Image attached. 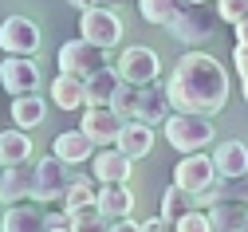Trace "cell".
<instances>
[{
  "label": "cell",
  "mask_w": 248,
  "mask_h": 232,
  "mask_svg": "<svg viewBox=\"0 0 248 232\" xmlns=\"http://www.w3.org/2000/svg\"><path fill=\"white\" fill-rule=\"evenodd\" d=\"M166 98L173 114H217L229 103V71L209 51H185L166 79Z\"/></svg>",
  "instance_id": "obj_1"
},
{
  "label": "cell",
  "mask_w": 248,
  "mask_h": 232,
  "mask_svg": "<svg viewBox=\"0 0 248 232\" xmlns=\"http://www.w3.org/2000/svg\"><path fill=\"white\" fill-rule=\"evenodd\" d=\"M166 142L181 154V157H189V154H205V146L213 142V122L205 114H173L166 122Z\"/></svg>",
  "instance_id": "obj_2"
},
{
  "label": "cell",
  "mask_w": 248,
  "mask_h": 232,
  "mask_svg": "<svg viewBox=\"0 0 248 232\" xmlns=\"http://www.w3.org/2000/svg\"><path fill=\"white\" fill-rule=\"evenodd\" d=\"M213 28H217V12L209 4H185L173 20H170V36L181 40L185 47H201L205 40H213Z\"/></svg>",
  "instance_id": "obj_3"
},
{
  "label": "cell",
  "mask_w": 248,
  "mask_h": 232,
  "mask_svg": "<svg viewBox=\"0 0 248 232\" xmlns=\"http://www.w3.org/2000/svg\"><path fill=\"white\" fill-rule=\"evenodd\" d=\"M107 67V51L87 44V40H67L59 47V75H75V79H91Z\"/></svg>",
  "instance_id": "obj_4"
},
{
  "label": "cell",
  "mask_w": 248,
  "mask_h": 232,
  "mask_svg": "<svg viewBox=\"0 0 248 232\" xmlns=\"http://www.w3.org/2000/svg\"><path fill=\"white\" fill-rule=\"evenodd\" d=\"M217 177H221V173H217L213 154H189V157H181V161L173 165V185H177L181 193H189V197L213 189Z\"/></svg>",
  "instance_id": "obj_5"
},
{
  "label": "cell",
  "mask_w": 248,
  "mask_h": 232,
  "mask_svg": "<svg viewBox=\"0 0 248 232\" xmlns=\"http://www.w3.org/2000/svg\"><path fill=\"white\" fill-rule=\"evenodd\" d=\"M44 36H40V28L36 20H28V16H8L4 24H0V51L4 55H16V59H32L40 51Z\"/></svg>",
  "instance_id": "obj_6"
},
{
  "label": "cell",
  "mask_w": 248,
  "mask_h": 232,
  "mask_svg": "<svg viewBox=\"0 0 248 232\" xmlns=\"http://www.w3.org/2000/svg\"><path fill=\"white\" fill-rule=\"evenodd\" d=\"M79 40H87V44L110 51V47L122 40V20H118V12H114V8L79 12Z\"/></svg>",
  "instance_id": "obj_7"
},
{
  "label": "cell",
  "mask_w": 248,
  "mask_h": 232,
  "mask_svg": "<svg viewBox=\"0 0 248 232\" xmlns=\"http://www.w3.org/2000/svg\"><path fill=\"white\" fill-rule=\"evenodd\" d=\"M114 71H118L122 83H130V87H154V79H158V71H162V63H158V55H154V47L134 44V47H126V51L118 55Z\"/></svg>",
  "instance_id": "obj_8"
},
{
  "label": "cell",
  "mask_w": 248,
  "mask_h": 232,
  "mask_svg": "<svg viewBox=\"0 0 248 232\" xmlns=\"http://www.w3.org/2000/svg\"><path fill=\"white\" fill-rule=\"evenodd\" d=\"M71 165H63L55 154H47V157H40L36 161V201H44V205H51V201H63L67 197V189H71Z\"/></svg>",
  "instance_id": "obj_9"
},
{
  "label": "cell",
  "mask_w": 248,
  "mask_h": 232,
  "mask_svg": "<svg viewBox=\"0 0 248 232\" xmlns=\"http://www.w3.org/2000/svg\"><path fill=\"white\" fill-rule=\"evenodd\" d=\"M40 63L36 59H16V55H4L0 63V87H4L12 98H24V94H40Z\"/></svg>",
  "instance_id": "obj_10"
},
{
  "label": "cell",
  "mask_w": 248,
  "mask_h": 232,
  "mask_svg": "<svg viewBox=\"0 0 248 232\" xmlns=\"http://www.w3.org/2000/svg\"><path fill=\"white\" fill-rule=\"evenodd\" d=\"M122 126H126V122H122L110 107H87V110H83V122H79V130H83V134L95 142L99 150H110V146L118 142Z\"/></svg>",
  "instance_id": "obj_11"
},
{
  "label": "cell",
  "mask_w": 248,
  "mask_h": 232,
  "mask_svg": "<svg viewBox=\"0 0 248 232\" xmlns=\"http://www.w3.org/2000/svg\"><path fill=\"white\" fill-rule=\"evenodd\" d=\"M36 193V165H8L0 170V205H24Z\"/></svg>",
  "instance_id": "obj_12"
},
{
  "label": "cell",
  "mask_w": 248,
  "mask_h": 232,
  "mask_svg": "<svg viewBox=\"0 0 248 232\" xmlns=\"http://www.w3.org/2000/svg\"><path fill=\"white\" fill-rule=\"evenodd\" d=\"M173 118V107L166 98V87H142L138 91V107H134V122H146V126H166Z\"/></svg>",
  "instance_id": "obj_13"
},
{
  "label": "cell",
  "mask_w": 248,
  "mask_h": 232,
  "mask_svg": "<svg viewBox=\"0 0 248 232\" xmlns=\"http://www.w3.org/2000/svg\"><path fill=\"white\" fill-rule=\"evenodd\" d=\"M91 170H95L99 185H126V181H130V170H134V161L110 146V150H99V154H95Z\"/></svg>",
  "instance_id": "obj_14"
},
{
  "label": "cell",
  "mask_w": 248,
  "mask_h": 232,
  "mask_svg": "<svg viewBox=\"0 0 248 232\" xmlns=\"http://www.w3.org/2000/svg\"><path fill=\"white\" fill-rule=\"evenodd\" d=\"M95 142H91L83 130H63V134H55L51 142V154L63 161V165H75V161H95Z\"/></svg>",
  "instance_id": "obj_15"
},
{
  "label": "cell",
  "mask_w": 248,
  "mask_h": 232,
  "mask_svg": "<svg viewBox=\"0 0 248 232\" xmlns=\"http://www.w3.org/2000/svg\"><path fill=\"white\" fill-rule=\"evenodd\" d=\"M213 161H217L221 181H236V177L248 173V146L244 142H221L213 150Z\"/></svg>",
  "instance_id": "obj_16"
},
{
  "label": "cell",
  "mask_w": 248,
  "mask_h": 232,
  "mask_svg": "<svg viewBox=\"0 0 248 232\" xmlns=\"http://www.w3.org/2000/svg\"><path fill=\"white\" fill-rule=\"evenodd\" d=\"M114 150L126 154L130 161L146 157V154L154 150V130H150L146 122H126V126H122V134H118V142H114Z\"/></svg>",
  "instance_id": "obj_17"
},
{
  "label": "cell",
  "mask_w": 248,
  "mask_h": 232,
  "mask_svg": "<svg viewBox=\"0 0 248 232\" xmlns=\"http://www.w3.org/2000/svg\"><path fill=\"white\" fill-rule=\"evenodd\" d=\"M51 103L59 110H83L87 107V83L75 75H55L51 79Z\"/></svg>",
  "instance_id": "obj_18"
},
{
  "label": "cell",
  "mask_w": 248,
  "mask_h": 232,
  "mask_svg": "<svg viewBox=\"0 0 248 232\" xmlns=\"http://www.w3.org/2000/svg\"><path fill=\"white\" fill-rule=\"evenodd\" d=\"M95 205H99V213H103L107 220H126V217L134 213V193H130L126 185H103Z\"/></svg>",
  "instance_id": "obj_19"
},
{
  "label": "cell",
  "mask_w": 248,
  "mask_h": 232,
  "mask_svg": "<svg viewBox=\"0 0 248 232\" xmlns=\"http://www.w3.org/2000/svg\"><path fill=\"white\" fill-rule=\"evenodd\" d=\"M244 220H248L244 197H225V201H217L209 209V224L221 228V232H236V228H244Z\"/></svg>",
  "instance_id": "obj_20"
},
{
  "label": "cell",
  "mask_w": 248,
  "mask_h": 232,
  "mask_svg": "<svg viewBox=\"0 0 248 232\" xmlns=\"http://www.w3.org/2000/svg\"><path fill=\"white\" fill-rule=\"evenodd\" d=\"M32 161V138L24 130H0V170Z\"/></svg>",
  "instance_id": "obj_21"
},
{
  "label": "cell",
  "mask_w": 248,
  "mask_h": 232,
  "mask_svg": "<svg viewBox=\"0 0 248 232\" xmlns=\"http://www.w3.org/2000/svg\"><path fill=\"white\" fill-rule=\"evenodd\" d=\"M122 79L114 67H103L99 75H91L87 79V107H110L114 103V94H118Z\"/></svg>",
  "instance_id": "obj_22"
},
{
  "label": "cell",
  "mask_w": 248,
  "mask_h": 232,
  "mask_svg": "<svg viewBox=\"0 0 248 232\" xmlns=\"http://www.w3.org/2000/svg\"><path fill=\"white\" fill-rule=\"evenodd\" d=\"M47 118V103L40 94H24V98H12V122H16V130H36L40 122Z\"/></svg>",
  "instance_id": "obj_23"
},
{
  "label": "cell",
  "mask_w": 248,
  "mask_h": 232,
  "mask_svg": "<svg viewBox=\"0 0 248 232\" xmlns=\"http://www.w3.org/2000/svg\"><path fill=\"white\" fill-rule=\"evenodd\" d=\"M0 232H47V224H44V213H36V205H12L4 209Z\"/></svg>",
  "instance_id": "obj_24"
},
{
  "label": "cell",
  "mask_w": 248,
  "mask_h": 232,
  "mask_svg": "<svg viewBox=\"0 0 248 232\" xmlns=\"http://www.w3.org/2000/svg\"><path fill=\"white\" fill-rule=\"evenodd\" d=\"M197 205H193V197L189 193H181L177 185H170V189H162V220L166 224H177V220H185V217H189Z\"/></svg>",
  "instance_id": "obj_25"
},
{
  "label": "cell",
  "mask_w": 248,
  "mask_h": 232,
  "mask_svg": "<svg viewBox=\"0 0 248 232\" xmlns=\"http://www.w3.org/2000/svg\"><path fill=\"white\" fill-rule=\"evenodd\" d=\"M181 8H185V0H138L142 20H146V24H166V28H170V20H173Z\"/></svg>",
  "instance_id": "obj_26"
},
{
  "label": "cell",
  "mask_w": 248,
  "mask_h": 232,
  "mask_svg": "<svg viewBox=\"0 0 248 232\" xmlns=\"http://www.w3.org/2000/svg\"><path fill=\"white\" fill-rule=\"evenodd\" d=\"M95 201H99L95 181H91V177H75V181H71V189H67V197H63V213L87 209V205H95Z\"/></svg>",
  "instance_id": "obj_27"
},
{
  "label": "cell",
  "mask_w": 248,
  "mask_h": 232,
  "mask_svg": "<svg viewBox=\"0 0 248 232\" xmlns=\"http://www.w3.org/2000/svg\"><path fill=\"white\" fill-rule=\"evenodd\" d=\"M67 217H71V232H110V220L99 213V205L75 209V213H67Z\"/></svg>",
  "instance_id": "obj_28"
},
{
  "label": "cell",
  "mask_w": 248,
  "mask_h": 232,
  "mask_svg": "<svg viewBox=\"0 0 248 232\" xmlns=\"http://www.w3.org/2000/svg\"><path fill=\"white\" fill-rule=\"evenodd\" d=\"M138 91L142 87H130V83H122L118 87V94H114V103H110V110L122 118V122H134V107H138Z\"/></svg>",
  "instance_id": "obj_29"
},
{
  "label": "cell",
  "mask_w": 248,
  "mask_h": 232,
  "mask_svg": "<svg viewBox=\"0 0 248 232\" xmlns=\"http://www.w3.org/2000/svg\"><path fill=\"white\" fill-rule=\"evenodd\" d=\"M217 16L232 28H240L248 20V0H217Z\"/></svg>",
  "instance_id": "obj_30"
},
{
  "label": "cell",
  "mask_w": 248,
  "mask_h": 232,
  "mask_svg": "<svg viewBox=\"0 0 248 232\" xmlns=\"http://www.w3.org/2000/svg\"><path fill=\"white\" fill-rule=\"evenodd\" d=\"M173 232H213V224H209V213H189V217H185V220H177L173 224Z\"/></svg>",
  "instance_id": "obj_31"
},
{
  "label": "cell",
  "mask_w": 248,
  "mask_h": 232,
  "mask_svg": "<svg viewBox=\"0 0 248 232\" xmlns=\"http://www.w3.org/2000/svg\"><path fill=\"white\" fill-rule=\"evenodd\" d=\"M232 67L240 71V87H244V103H248V47H240V44H236V51H232Z\"/></svg>",
  "instance_id": "obj_32"
},
{
  "label": "cell",
  "mask_w": 248,
  "mask_h": 232,
  "mask_svg": "<svg viewBox=\"0 0 248 232\" xmlns=\"http://www.w3.org/2000/svg\"><path fill=\"white\" fill-rule=\"evenodd\" d=\"M71 8H79V12H91V8H110L114 0H67Z\"/></svg>",
  "instance_id": "obj_33"
},
{
  "label": "cell",
  "mask_w": 248,
  "mask_h": 232,
  "mask_svg": "<svg viewBox=\"0 0 248 232\" xmlns=\"http://www.w3.org/2000/svg\"><path fill=\"white\" fill-rule=\"evenodd\" d=\"M44 224H47V232H51V228H71V217H67V213H47Z\"/></svg>",
  "instance_id": "obj_34"
},
{
  "label": "cell",
  "mask_w": 248,
  "mask_h": 232,
  "mask_svg": "<svg viewBox=\"0 0 248 232\" xmlns=\"http://www.w3.org/2000/svg\"><path fill=\"white\" fill-rule=\"evenodd\" d=\"M110 232H142V220H110Z\"/></svg>",
  "instance_id": "obj_35"
},
{
  "label": "cell",
  "mask_w": 248,
  "mask_h": 232,
  "mask_svg": "<svg viewBox=\"0 0 248 232\" xmlns=\"http://www.w3.org/2000/svg\"><path fill=\"white\" fill-rule=\"evenodd\" d=\"M142 232H166V220L162 217H150V220H142Z\"/></svg>",
  "instance_id": "obj_36"
},
{
  "label": "cell",
  "mask_w": 248,
  "mask_h": 232,
  "mask_svg": "<svg viewBox=\"0 0 248 232\" xmlns=\"http://www.w3.org/2000/svg\"><path fill=\"white\" fill-rule=\"evenodd\" d=\"M236 44H240V47H248V20L236 28Z\"/></svg>",
  "instance_id": "obj_37"
},
{
  "label": "cell",
  "mask_w": 248,
  "mask_h": 232,
  "mask_svg": "<svg viewBox=\"0 0 248 232\" xmlns=\"http://www.w3.org/2000/svg\"><path fill=\"white\" fill-rule=\"evenodd\" d=\"M185 4H209V0H185Z\"/></svg>",
  "instance_id": "obj_38"
},
{
  "label": "cell",
  "mask_w": 248,
  "mask_h": 232,
  "mask_svg": "<svg viewBox=\"0 0 248 232\" xmlns=\"http://www.w3.org/2000/svg\"><path fill=\"white\" fill-rule=\"evenodd\" d=\"M0 224H4V205H0Z\"/></svg>",
  "instance_id": "obj_39"
},
{
  "label": "cell",
  "mask_w": 248,
  "mask_h": 232,
  "mask_svg": "<svg viewBox=\"0 0 248 232\" xmlns=\"http://www.w3.org/2000/svg\"><path fill=\"white\" fill-rule=\"evenodd\" d=\"M51 232H71V228H51Z\"/></svg>",
  "instance_id": "obj_40"
},
{
  "label": "cell",
  "mask_w": 248,
  "mask_h": 232,
  "mask_svg": "<svg viewBox=\"0 0 248 232\" xmlns=\"http://www.w3.org/2000/svg\"><path fill=\"white\" fill-rule=\"evenodd\" d=\"M244 232H248V220H244Z\"/></svg>",
  "instance_id": "obj_41"
},
{
  "label": "cell",
  "mask_w": 248,
  "mask_h": 232,
  "mask_svg": "<svg viewBox=\"0 0 248 232\" xmlns=\"http://www.w3.org/2000/svg\"><path fill=\"white\" fill-rule=\"evenodd\" d=\"M236 232H244V228H236Z\"/></svg>",
  "instance_id": "obj_42"
}]
</instances>
